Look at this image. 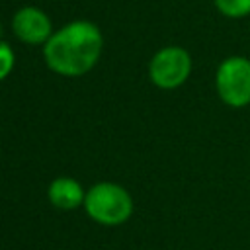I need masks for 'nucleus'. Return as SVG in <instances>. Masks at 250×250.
<instances>
[{
  "instance_id": "nucleus-1",
  "label": "nucleus",
  "mask_w": 250,
  "mask_h": 250,
  "mask_svg": "<svg viewBox=\"0 0 250 250\" xmlns=\"http://www.w3.org/2000/svg\"><path fill=\"white\" fill-rule=\"evenodd\" d=\"M104 47L102 31L88 20H76L55 31L43 45L47 66L61 76H82L90 72Z\"/></svg>"
},
{
  "instance_id": "nucleus-2",
  "label": "nucleus",
  "mask_w": 250,
  "mask_h": 250,
  "mask_svg": "<svg viewBox=\"0 0 250 250\" xmlns=\"http://www.w3.org/2000/svg\"><path fill=\"white\" fill-rule=\"evenodd\" d=\"M84 209L92 221L104 227H117L133 215V199L123 186L100 182L86 191Z\"/></svg>"
},
{
  "instance_id": "nucleus-3",
  "label": "nucleus",
  "mask_w": 250,
  "mask_h": 250,
  "mask_svg": "<svg viewBox=\"0 0 250 250\" xmlns=\"http://www.w3.org/2000/svg\"><path fill=\"white\" fill-rule=\"evenodd\" d=\"M215 90L225 105L246 107L250 104V59L244 55L223 59L215 70Z\"/></svg>"
},
{
  "instance_id": "nucleus-4",
  "label": "nucleus",
  "mask_w": 250,
  "mask_h": 250,
  "mask_svg": "<svg viewBox=\"0 0 250 250\" xmlns=\"http://www.w3.org/2000/svg\"><path fill=\"white\" fill-rule=\"evenodd\" d=\"M191 55L178 45H168L156 51L148 62V78L160 90L180 88L191 74Z\"/></svg>"
},
{
  "instance_id": "nucleus-5",
  "label": "nucleus",
  "mask_w": 250,
  "mask_h": 250,
  "mask_svg": "<svg viewBox=\"0 0 250 250\" xmlns=\"http://www.w3.org/2000/svg\"><path fill=\"white\" fill-rule=\"evenodd\" d=\"M49 16L35 6L20 8L12 18V31L25 45H45L53 35Z\"/></svg>"
},
{
  "instance_id": "nucleus-6",
  "label": "nucleus",
  "mask_w": 250,
  "mask_h": 250,
  "mask_svg": "<svg viewBox=\"0 0 250 250\" xmlns=\"http://www.w3.org/2000/svg\"><path fill=\"white\" fill-rule=\"evenodd\" d=\"M47 197H49V201H51L53 207H57L61 211H72V209L84 205L86 191L82 189V186L74 178H70V176H59V178H55L49 184Z\"/></svg>"
},
{
  "instance_id": "nucleus-7",
  "label": "nucleus",
  "mask_w": 250,
  "mask_h": 250,
  "mask_svg": "<svg viewBox=\"0 0 250 250\" xmlns=\"http://www.w3.org/2000/svg\"><path fill=\"white\" fill-rule=\"evenodd\" d=\"M219 14L230 20H240L250 16V0H213Z\"/></svg>"
},
{
  "instance_id": "nucleus-8",
  "label": "nucleus",
  "mask_w": 250,
  "mask_h": 250,
  "mask_svg": "<svg viewBox=\"0 0 250 250\" xmlns=\"http://www.w3.org/2000/svg\"><path fill=\"white\" fill-rule=\"evenodd\" d=\"M14 62H16V57L12 47L8 43H0V82L12 72Z\"/></svg>"
}]
</instances>
